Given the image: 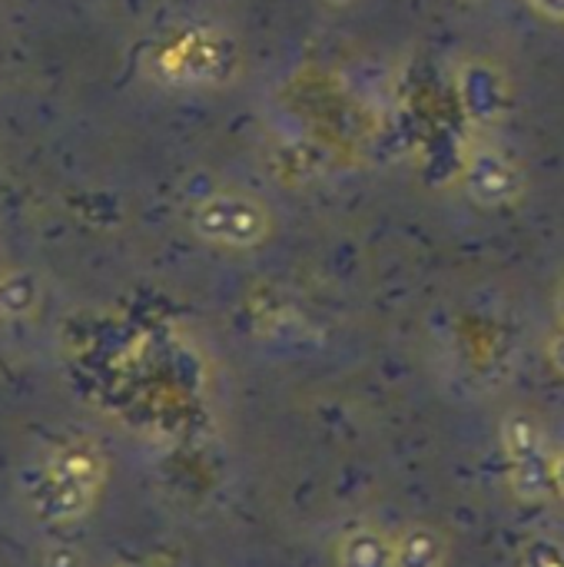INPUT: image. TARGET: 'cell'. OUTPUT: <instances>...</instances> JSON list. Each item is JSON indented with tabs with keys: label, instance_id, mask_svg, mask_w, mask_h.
Listing matches in <instances>:
<instances>
[{
	"label": "cell",
	"instance_id": "1",
	"mask_svg": "<svg viewBox=\"0 0 564 567\" xmlns=\"http://www.w3.org/2000/svg\"><path fill=\"white\" fill-rule=\"evenodd\" d=\"M189 226L203 243L226 246V249H253L266 243L273 219H269V209L253 196L216 193L193 209Z\"/></svg>",
	"mask_w": 564,
	"mask_h": 567
},
{
	"label": "cell",
	"instance_id": "2",
	"mask_svg": "<svg viewBox=\"0 0 564 567\" xmlns=\"http://www.w3.org/2000/svg\"><path fill=\"white\" fill-rule=\"evenodd\" d=\"M502 439H505V455L512 462V488H515V495L525 498V502L548 498L555 492V458L545 452L542 425L532 415L515 412V415L505 419Z\"/></svg>",
	"mask_w": 564,
	"mask_h": 567
},
{
	"label": "cell",
	"instance_id": "3",
	"mask_svg": "<svg viewBox=\"0 0 564 567\" xmlns=\"http://www.w3.org/2000/svg\"><path fill=\"white\" fill-rule=\"evenodd\" d=\"M462 189L482 209H505L522 199L525 173L512 153L492 143H475L462 159Z\"/></svg>",
	"mask_w": 564,
	"mask_h": 567
},
{
	"label": "cell",
	"instance_id": "4",
	"mask_svg": "<svg viewBox=\"0 0 564 567\" xmlns=\"http://www.w3.org/2000/svg\"><path fill=\"white\" fill-rule=\"evenodd\" d=\"M103 478V462L83 449H66L47 472L43 498L47 512L57 518H76L96 495Z\"/></svg>",
	"mask_w": 564,
	"mask_h": 567
},
{
	"label": "cell",
	"instance_id": "5",
	"mask_svg": "<svg viewBox=\"0 0 564 567\" xmlns=\"http://www.w3.org/2000/svg\"><path fill=\"white\" fill-rule=\"evenodd\" d=\"M459 90H462V100H465V110L469 116H475L479 123H492L495 116L505 113V86H502V76L492 73L489 66H465L462 70V80H459Z\"/></svg>",
	"mask_w": 564,
	"mask_h": 567
},
{
	"label": "cell",
	"instance_id": "6",
	"mask_svg": "<svg viewBox=\"0 0 564 567\" xmlns=\"http://www.w3.org/2000/svg\"><path fill=\"white\" fill-rule=\"evenodd\" d=\"M339 567H396V545L379 532H352L339 545Z\"/></svg>",
	"mask_w": 564,
	"mask_h": 567
},
{
	"label": "cell",
	"instance_id": "7",
	"mask_svg": "<svg viewBox=\"0 0 564 567\" xmlns=\"http://www.w3.org/2000/svg\"><path fill=\"white\" fill-rule=\"evenodd\" d=\"M445 545L429 528H412L396 545V567H442Z\"/></svg>",
	"mask_w": 564,
	"mask_h": 567
},
{
	"label": "cell",
	"instance_id": "8",
	"mask_svg": "<svg viewBox=\"0 0 564 567\" xmlns=\"http://www.w3.org/2000/svg\"><path fill=\"white\" fill-rule=\"evenodd\" d=\"M522 567H564V545L555 538H532L522 548Z\"/></svg>",
	"mask_w": 564,
	"mask_h": 567
},
{
	"label": "cell",
	"instance_id": "9",
	"mask_svg": "<svg viewBox=\"0 0 564 567\" xmlns=\"http://www.w3.org/2000/svg\"><path fill=\"white\" fill-rule=\"evenodd\" d=\"M33 302V286L27 276H7L0 279V309L7 306V312H27Z\"/></svg>",
	"mask_w": 564,
	"mask_h": 567
},
{
	"label": "cell",
	"instance_id": "10",
	"mask_svg": "<svg viewBox=\"0 0 564 567\" xmlns=\"http://www.w3.org/2000/svg\"><path fill=\"white\" fill-rule=\"evenodd\" d=\"M535 13L555 20V23H564V0H525Z\"/></svg>",
	"mask_w": 564,
	"mask_h": 567
},
{
	"label": "cell",
	"instance_id": "11",
	"mask_svg": "<svg viewBox=\"0 0 564 567\" xmlns=\"http://www.w3.org/2000/svg\"><path fill=\"white\" fill-rule=\"evenodd\" d=\"M548 359H552V365L564 375V329L548 342Z\"/></svg>",
	"mask_w": 564,
	"mask_h": 567
},
{
	"label": "cell",
	"instance_id": "12",
	"mask_svg": "<svg viewBox=\"0 0 564 567\" xmlns=\"http://www.w3.org/2000/svg\"><path fill=\"white\" fill-rule=\"evenodd\" d=\"M555 492L564 498V455L555 458Z\"/></svg>",
	"mask_w": 564,
	"mask_h": 567
},
{
	"label": "cell",
	"instance_id": "13",
	"mask_svg": "<svg viewBox=\"0 0 564 567\" xmlns=\"http://www.w3.org/2000/svg\"><path fill=\"white\" fill-rule=\"evenodd\" d=\"M555 316H558V326L564 329V279L558 286V296H555Z\"/></svg>",
	"mask_w": 564,
	"mask_h": 567
},
{
	"label": "cell",
	"instance_id": "14",
	"mask_svg": "<svg viewBox=\"0 0 564 567\" xmlns=\"http://www.w3.org/2000/svg\"><path fill=\"white\" fill-rule=\"evenodd\" d=\"M326 3H332V7H349L352 0H326Z\"/></svg>",
	"mask_w": 564,
	"mask_h": 567
}]
</instances>
